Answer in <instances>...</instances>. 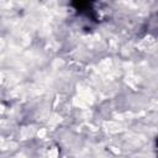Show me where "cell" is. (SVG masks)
<instances>
[{"instance_id":"cell-1","label":"cell","mask_w":158,"mask_h":158,"mask_svg":"<svg viewBox=\"0 0 158 158\" xmlns=\"http://www.w3.org/2000/svg\"><path fill=\"white\" fill-rule=\"evenodd\" d=\"M72 6L74 7V11L79 16H81V17L89 20V21H94V22L99 21V14L94 9V2L75 1V2H72Z\"/></svg>"},{"instance_id":"cell-2","label":"cell","mask_w":158,"mask_h":158,"mask_svg":"<svg viewBox=\"0 0 158 158\" xmlns=\"http://www.w3.org/2000/svg\"><path fill=\"white\" fill-rule=\"evenodd\" d=\"M156 149H157V156H158V137L156 138Z\"/></svg>"}]
</instances>
